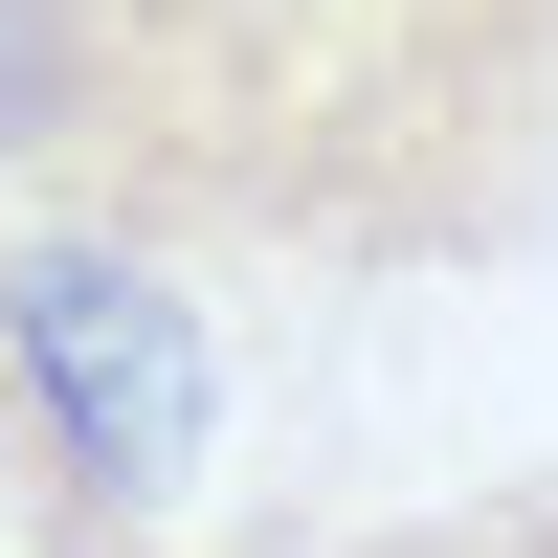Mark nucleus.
Segmentation results:
<instances>
[{"instance_id":"obj_1","label":"nucleus","mask_w":558,"mask_h":558,"mask_svg":"<svg viewBox=\"0 0 558 558\" xmlns=\"http://www.w3.org/2000/svg\"><path fill=\"white\" fill-rule=\"evenodd\" d=\"M0 202L291 291L514 268L558 223V0H0Z\"/></svg>"},{"instance_id":"obj_3","label":"nucleus","mask_w":558,"mask_h":558,"mask_svg":"<svg viewBox=\"0 0 558 558\" xmlns=\"http://www.w3.org/2000/svg\"><path fill=\"white\" fill-rule=\"evenodd\" d=\"M268 558H558V470H470V492H402V514L268 536Z\"/></svg>"},{"instance_id":"obj_2","label":"nucleus","mask_w":558,"mask_h":558,"mask_svg":"<svg viewBox=\"0 0 558 558\" xmlns=\"http://www.w3.org/2000/svg\"><path fill=\"white\" fill-rule=\"evenodd\" d=\"M202 425H223V380H202L179 268L112 246V223L0 202V447L45 470V514H68L89 558H134L179 492H202Z\"/></svg>"}]
</instances>
